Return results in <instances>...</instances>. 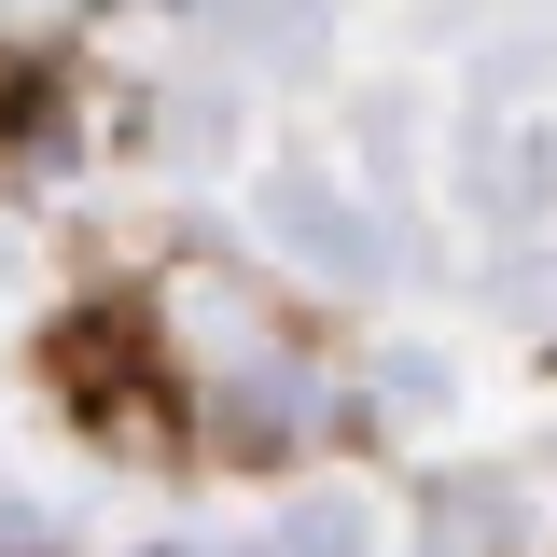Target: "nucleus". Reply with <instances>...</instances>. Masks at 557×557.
I'll use <instances>...</instances> for the list:
<instances>
[{
  "label": "nucleus",
  "mask_w": 557,
  "mask_h": 557,
  "mask_svg": "<svg viewBox=\"0 0 557 557\" xmlns=\"http://www.w3.org/2000/svg\"><path fill=\"white\" fill-rule=\"evenodd\" d=\"M42 376H57V405L84 432H112L139 460H168L182 446V376H168V335H139L126 307H70L57 335H42Z\"/></svg>",
  "instance_id": "obj_1"
}]
</instances>
